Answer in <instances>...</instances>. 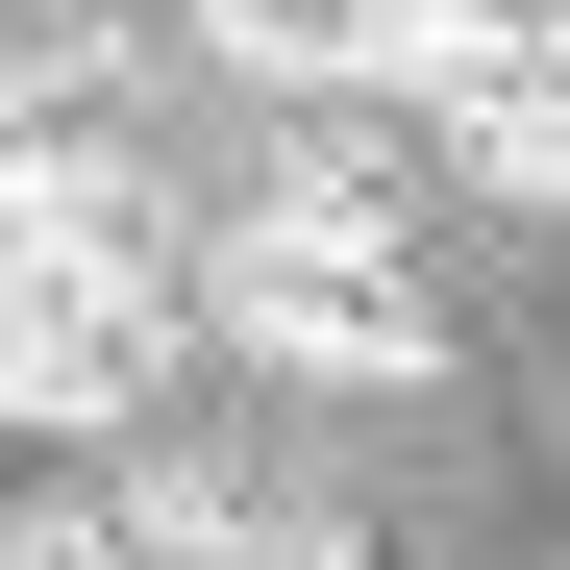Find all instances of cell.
Wrapping results in <instances>:
<instances>
[{
    "label": "cell",
    "mask_w": 570,
    "mask_h": 570,
    "mask_svg": "<svg viewBox=\"0 0 570 570\" xmlns=\"http://www.w3.org/2000/svg\"><path fill=\"white\" fill-rule=\"evenodd\" d=\"M224 570H372V546H323V521H248V546H224Z\"/></svg>",
    "instance_id": "obj_6"
},
{
    "label": "cell",
    "mask_w": 570,
    "mask_h": 570,
    "mask_svg": "<svg viewBox=\"0 0 570 570\" xmlns=\"http://www.w3.org/2000/svg\"><path fill=\"white\" fill-rule=\"evenodd\" d=\"M0 248H174L149 224V149L100 100H0Z\"/></svg>",
    "instance_id": "obj_3"
},
{
    "label": "cell",
    "mask_w": 570,
    "mask_h": 570,
    "mask_svg": "<svg viewBox=\"0 0 570 570\" xmlns=\"http://www.w3.org/2000/svg\"><path fill=\"white\" fill-rule=\"evenodd\" d=\"M199 347L323 372V397H422V372H446L397 224H298V199H224V224H199Z\"/></svg>",
    "instance_id": "obj_1"
},
{
    "label": "cell",
    "mask_w": 570,
    "mask_h": 570,
    "mask_svg": "<svg viewBox=\"0 0 570 570\" xmlns=\"http://www.w3.org/2000/svg\"><path fill=\"white\" fill-rule=\"evenodd\" d=\"M0 570H149V546H125V497H26V521H0Z\"/></svg>",
    "instance_id": "obj_5"
},
{
    "label": "cell",
    "mask_w": 570,
    "mask_h": 570,
    "mask_svg": "<svg viewBox=\"0 0 570 570\" xmlns=\"http://www.w3.org/2000/svg\"><path fill=\"white\" fill-rule=\"evenodd\" d=\"M174 323H199L174 248H0V422H26V446L149 422L174 397Z\"/></svg>",
    "instance_id": "obj_2"
},
{
    "label": "cell",
    "mask_w": 570,
    "mask_h": 570,
    "mask_svg": "<svg viewBox=\"0 0 570 570\" xmlns=\"http://www.w3.org/2000/svg\"><path fill=\"white\" fill-rule=\"evenodd\" d=\"M199 50L273 100H372V0H199Z\"/></svg>",
    "instance_id": "obj_4"
}]
</instances>
